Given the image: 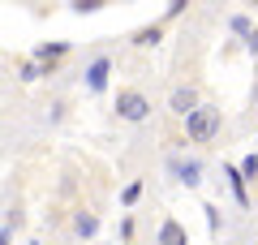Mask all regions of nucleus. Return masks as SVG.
<instances>
[{
	"instance_id": "nucleus-11",
	"label": "nucleus",
	"mask_w": 258,
	"mask_h": 245,
	"mask_svg": "<svg viewBox=\"0 0 258 245\" xmlns=\"http://www.w3.org/2000/svg\"><path fill=\"white\" fill-rule=\"evenodd\" d=\"M43 73H47V69L35 60V56H18V82H39Z\"/></svg>"
},
{
	"instance_id": "nucleus-9",
	"label": "nucleus",
	"mask_w": 258,
	"mask_h": 245,
	"mask_svg": "<svg viewBox=\"0 0 258 245\" xmlns=\"http://www.w3.org/2000/svg\"><path fill=\"white\" fill-rule=\"evenodd\" d=\"M172 168L181 172V181L189 185V190H198V185H203V163H198V159H185V163L172 159Z\"/></svg>"
},
{
	"instance_id": "nucleus-6",
	"label": "nucleus",
	"mask_w": 258,
	"mask_h": 245,
	"mask_svg": "<svg viewBox=\"0 0 258 245\" xmlns=\"http://www.w3.org/2000/svg\"><path fill=\"white\" fill-rule=\"evenodd\" d=\"M69 232L78 236V241H91L95 232H99V215H95V211H74V215H69Z\"/></svg>"
},
{
	"instance_id": "nucleus-13",
	"label": "nucleus",
	"mask_w": 258,
	"mask_h": 245,
	"mask_svg": "<svg viewBox=\"0 0 258 245\" xmlns=\"http://www.w3.org/2000/svg\"><path fill=\"white\" fill-rule=\"evenodd\" d=\"M99 9H108V0H74V13H78V18H86V13H99Z\"/></svg>"
},
{
	"instance_id": "nucleus-12",
	"label": "nucleus",
	"mask_w": 258,
	"mask_h": 245,
	"mask_svg": "<svg viewBox=\"0 0 258 245\" xmlns=\"http://www.w3.org/2000/svg\"><path fill=\"white\" fill-rule=\"evenodd\" d=\"M224 176H228V185H232V198H237L241 207H249V194H245V176H241V168H224Z\"/></svg>"
},
{
	"instance_id": "nucleus-1",
	"label": "nucleus",
	"mask_w": 258,
	"mask_h": 245,
	"mask_svg": "<svg viewBox=\"0 0 258 245\" xmlns=\"http://www.w3.org/2000/svg\"><path fill=\"white\" fill-rule=\"evenodd\" d=\"M181 129H185V142L211 146L215 138H220V129H224V112L215 108V103H203V108H194L189 116L181 120Z\"/></svg>"
},
{
	"instance_id": "nucleus-17",
	"label": "nucleus",
	"mask_w": 258,
	"mask_h": 245,
	"mask_svg": "<svg viewBox=\"0 0 258 245\" xmlns=\"http://www.w3.org/2000/svg\"><path fill=\"white\" fill-rule=\"evenodd\" d=\"M203 211H207V224H211V232H220V211H215V207H211V202H207V207H203Z\"/></svg>"
},
{
	"instance_id": "nucleus-4",
	"label": "nucleus",
	"mask_w": 258,
	"mask_h": 245,
	"mask_svg": "<svg viewBox=\"0 0 258 245\" xmlns=\"http://www.w3.org/2000/svg\"><path fill=\"white\" fill-rule=\"evenodd\" d=\"M194 108H203V99H198V86H194V82H176L172 91H168V112H172L176 120H185Z\"/></svg>"
},
{
	"instance_id": "nucleus-8",
	"label": "nucleus",
	"mask_w": 258,
	"mask_h": 245,
	"mask_svg": "<svg viewBox=\"0 0 258 245\" xmlns=\"http://www.w3.org/2000/svg\"><path fill=\"white\" fill-rule=\"evenodd\" d=\"M155 245H189V232H185V224H181V219H172V215H168L164 224H159Z\"/></svg>"
},
{
	"instance_id": "nucleus-10",
	"label": "nucleus",
	"mask_w": 258,
	"mask_h": 245,
	"mask_svg": "<svg viewBox=\"0 0 258 245\" xmlns=\"http://www.w3.org/2000/svg\"><path fill=\"white\" fill-rule=\"evenodd\" d=\"M224 30L237 39H249L254 35V22H249V13H232V18H224Z\"/></svg>"
},
{
	"instance_id": "nucleus-2",
	"label": "nucleus",
	"mask_w": 258,
	"mask_h": 245,
	"mask_svg": "<svg viewBox=\"0 0 258 245\" xmlns=\"http://www.w3.org/2000/svg\"><path fill=\"white\" fill-rule=\"evenodd\" d=\"M151 108H155V103H151V95L147 91H138V86H120L116 91V116L125 120V125H142V120H151Z\"/></svg>"
},
{
	"instance_id": "nucleus-3",
	"label": "nucleus",
	"mask_w": 258,
	"mask_h": 245,
	"mask_svg": "<svg viewBox=\"0 0 258 245\" xmlns=\"http://www.w3.org/2000/svg\"><path fill=\"white\" fill-rule=\"evenodd\" d=\"M112 73H116L112 52H95L91 60L82 65V91H86V95H103V91L112 86Z\"/></svg>"
},
{
	"instance_id": "nucleus-5",
	"label": "nucleus",
	"mask_w": 258,
	"mask_h": 245,
	"mask_svg": "<svg viewBox=\"0 0 258 245\" xmlns=\"http://www.w3.org/2000/svg\"><path fill=\"white\" fill-rule=\"evenodd\" d=\"M30 56H35V60L43 65L47 73H56V65H60L64 56H69V43H64V39H52V43H39V47H35Z\"/></svg>"
},
{
	"instance_id": "nucleus-19",
	"label": "nucleus",
	"mask_w": 258,
	"mask_h": 245,
	"mask_svg": "<svg viewBox=\"0 0 258 245\" xmlns=\"http://www.w3.org/2000/svg\"><path fill=\"white\" fill-rule=\"evenodd\" d=\"M120 236H125V241H134V219H129V215L120 219Z\"/></svg>"
},
{
	"instance_id": "nucleus-14",
	"label": "nucleus",
	"mask_w": 258,
	"mask_h": 245,
	"mask_svg": "<svg viewBox=\"0 0 258 245\" xmlns=\"http://www.w3.org/2000/svg\"><path fill=\"white\" fill-rule=\"evenodd\" d=\"M185 9H189V0H168V9H164V18H159V22H176Z\"/></svg>"
},
{
	"instance_id": "nucleus-7",
	"label": "nucleus",
	"mask_w": 258,
	"mask_h": 245,
	"mask_svg": "<svg viewBox=\"0 0 258 245\" xmlns=\"http://www.w3.org/2000/svg\"><path fill=\"white\" fill-rule=\"evenodd\" d=\"M168 35V22H147V26H138L134 35H129V43L134 47H159Z\"/></svg>"
},
{
	"instance_id": "nucleus-15",
	"label": "nucleus",
	"mask_w": 258,
	"mask_h": 245,
	"mask_svg": "<svg viewBox=\"0 0 258 245\" xmlns=\"http://www.w3.org/2000/svg\"><path fill=\"white\" fill-rule=\"evenodd\" d=\"M138 194H142V181H129L125 194H120V207H134V202H138Z\"/></svg>"
},
{
	"instance_id": "nucleus-20",
	"label": "nucleus",
	"mask_w": 258,
	"mask_h": 245,
	"mask_svg": "<svg viewBox=\"0 0 258 245\" xmlns=\"http://www.w3.org/2000/svg\"><path fill=\"white\" fill-rule=\"evenodd\" d=\"M254 99H258V78H254Z\"/></svg>"
},
{
	"instance_id": "nucleus-16",
	"label": "nucleus",
	"mask_w": 258,
	"mask_h": 245,
	"mask_svg": "<svg viewBox=\"0 0 258 245\" xmlns=\"http://www.w3.org/2000/svg\"><path fill=\"white\" fill-rule=\"evenodd\" d=\"M241 176H245V181H258V155H245V159H241Z\"/></svg>"
},
{
	"instance_id": "nucleus-18",
	"label": "nucleus",
	"mask_w": 258,
	"mask_h": 245,
	"mask_svg": "<svg viewBox=\"0 0 258 245\" xmlns=\"http://www.w3.org/2000/svg\"><path fill=\"white\" fill-rule=\"evenodd\" d=\"M245 52H249V56H254V60H258V26H254V35L245 39Z\"/></svg>"
}]
</instances>
